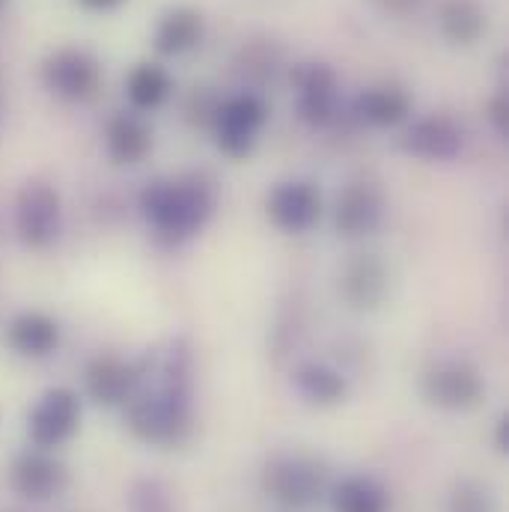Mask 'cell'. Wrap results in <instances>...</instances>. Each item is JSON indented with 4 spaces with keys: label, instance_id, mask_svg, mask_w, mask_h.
<instances>
[{
    "label": "cell",
    "instance_id": "5bb4252c",
    "mask_svg": "<svg viewBox=\"0 0 509 512\" xmlns=\"http://www.w3.org/2000/svg\"><path fill=\"white\" fill-rule=\"evenodd\" d=\"M66 468L48 450H27L12 465V489L27 501H51L66 489Z\"/></svg>",
    "mask_w": 509,
    "mask_h": 512
},
{
    "label": "cell",
    "instance_id": "3957f363",
    "mask_svg": "<svg viewBox=\"0 0 509 512\" xmlns=\"http://www.w3.org/2000/svg\"><path fill=\"white\" fill-rule=\"evenodd\" d=\"M262 489L271 501L289 510H304L325 495L328 471L307 453H280L262 468Z\"/></svg>",
    "mask_w": 509,
    "mask_h": 512
},
{
    "label": "cell",
    "instance_id": "4fadbf2b",
    "mask_svg": "<svg viewBox=\"0 0 509 512\" xmlns=\"http://www.w3.org/2000/svg\"><path fill=\"white\" fill-rule=\"evenodd\" d=\"M384 218V197L382 191L370 182H349L334 209V224L337 233L346 239H361L370 236Z\"/></svg>",
    "mask_w": 509,
    "mask_h": 512
},
{
    "label": "cell",
    "instance_id": "ba28073f",
    "mask_svg": "<svg viewBox=\"0 0 509 512\" xmlns=\"http://www.w3.org/2000/svg\"><path fill=\"white\" fill-rule=\"evenodd\" d=\"M81 423V399L69 387L48 390L27 417V435L39 450H54L66 444Z\"/></svg>",
    "mask_w": 509,
    "mask_h": 512
},
{
    "label": "cell",
    "instance_id": "ac0fdd59",
    "mask_svg": "<svg viewBox=\"0 0 509 512\" xmlns=\"http://www.w3.org/2000/svg\"><path fill=\"white\" fill-rule=\"evenodd\" d=\"M203 39V15L191 6H176L161 15L155 27V48L167 57H179L197 48Z\"/></svg>",
    "mask_w": 509,
    "mask_h": 512
},
{
    "label": "cell",
    "instance_id": "f1b7e54d",
    "mask_svg": "<svg viewBox=\"0 0 509 512\" xmlns=\"http://www.w3.org/2000/svg\"><path fill=\"white\" fill-rule=\"evenodd\" d=\"M3 6H6V0H0V9H3Z\"/></svg>",
    "mask_w": 509,
    "mask_h": 512
},
{
    "label": "cell",
    "instance_id": "5b68a950",
    "mask_svg": "<svg viewBox=\"0 0 509 512\" xmlns=\"http://www.w3.org/2000/svg\"><path fill=\"white\" fill-rule=\"evenodd\" d=\"M42 84L63 102H87L102 84V66L90 51L60 48L42 63Z\"/></svg>",
    "mask_w": 509,
    "mask_h": 512
},
{
    "label": "cell",
    "instance_id": "4316f807",
    "mask_svg": "<svg viewBox=\"0 0 509 512\" xmlns=\"http://www.w3.org/2000/svg\"><path fill=\"white\" fill-rule=\"evenodd\" d=\"M495 447H498V453H509V417L504 414L501 420H498V426H495Z\"/></svg>",
    "mask_w": 509,
    "mask_h": 512
},
{
    "label": "cell",
    "instance_id": "7a4b0ae2",
    "mask_svg": "<svg viewBox=\"0 0 509 512\" xmlns=\"http://www.w3.org/2000/svg\"><path fill=\"white\" fill-rule=\"evenodd\" d=\"M140 209L155 233L179 242L197 236L209 224L215 212V197L203 179L188 176L176 182H152L140 194Z\"/></svg>",
    "mask_w": 509,
    "mask_h": 512
},
{
    "label": "cell",
    "instance_id": "9c48e42d",
    "mask_svg": "<svg viewBox=\"0 0 509 512\" xmlns=\"http://www.w3.org/2000/svg\"><path fill=\"white\" fill-rule=\"evenodd\" d=\"M265 215L280 233L301 236L322 218V194L310 182H280L265 200Z\"/></svg>",
    "mask_w": 509,
    "mask_h": 512
},
{
    "label": "cell",
    "instance_id": "52a82bcc",
    "mask_svg": "<svg viewBox=\"0 0 509 512\" xmlns=\"http://www.w3.org/2000/svg\"><path fill=\"white\" fill-rule=\"evenodd\" d=\"M420 393L429 405L444 411H468L480 405L486 382L477 367L465 361H441L429 367L420 379Z\"/></svg>",
    "mask_w": 509,
    "mask_h": 512
},
{
    "label": "cell",
    "instance_id": "ffe728a7",
    "mask_svg": "<svg viewBox=\"0 0 509 512\" xmlns=\"http://www.w3.org/2000/svg\"><path fill=\"white\" fill-rule=\"evenodd\" d=\"M295 390L310 402V405H337L346 399L349 393V382L340 370L322 364V361H304L295 376Z\"/></svg>",
    "mask_w": 509,
    "mask_h": 512
},
{
    "label": "cell",
    "instance_id": "7c38bea8",
    "mask_svg": "<svg viewBox=\"0 0 509 512\" xmlns=\"http://www.w3.org/2000/svg\"><path fill=\"white\" fill-rule=\"evenodd\" d=\"M399 146L402 152L420 161H453L465 146V131L456 120L444 114H432V117L414 120L405 128Z\"/></svg>",
    "mask_w": 509,
    "mask_h": 512
},
{
    "label": "cell",
    "instance_id": "6da1fadb",
    "mask_svg": "<svg viewBox=\"0 0 509 512\" xmlns=\"http://www.w3.org/2000/svg\"><path fill=\"white\" fill-rule=\"evenodd\" d=\"M146 364V361H143ZM146 373L155 376L149 390L137 387L126 402L128 429L134 438L158 447H179L191 435V352L185 343H173L158 367L146 364Z\"/></svg>",
    "mask_w": 509,
    "mask_h": 512
},
{
    "label": "cell",
    "instance_id": "277c9868",
    "mask_svg": "<svg viewBox=\"0 0 509 512\" xmlns=\"http://www.w3.org/2000/svg\"><path fill=\"white\" fill-rule=\"evenodd\" d=\"M15 227H18V239L27 248L33 251L51 248L63 227L60 194L48 182H27L15 203Z\"/></svg>",
    "mask_w": 509,
    "mask_h": 512
},
{
    "label": "cell",
    "instance_id": "484cf974",
    "mask_svg": "<svg viewBox=\"0 0 509 512\" xmlns=\"http://www.w3.org/2000/svg\"><path fill=\"white\" fill-rule=\"evenodd\" d=\"M489 120H492V126L498 134H509V105H507V96L501 93V96H495L492 102H489Z\"/></svg>",
    "mask_w": 509,
    "mask_h": 512
},
{
    "label": "cell",
    "instance_id": "83f0119b",
    "mask_svg": "<svg viewBox=\"0 0 509 512\" xmlns=\"http://www.w3.org/2000/svg\"><path fill=\"white\" fill-rule=\"evenodd\" d=\"M84 9H90V12H111V9H117L123 0H78Z\"/></svg>",
    "mask_w": 509,
    "mask_h": 512
},
{
    "label": "cell",
    "instance_id": "7402d4cb",
    "mask_svg": "<svg viewBox=\"0 0 509 512\" xmlns=\"http://www.w3.org/2000/svg\"><path fill=\"white\" fill-rule=\"evenodd\" d=\"M441 30L453 45H474L486 33V12L477 0H447L441 6Z\"/></svg>",
    "mask_w": 509,
    "mask_h": 512
},
{
    "label": "cell",
    "instance_id": "d4e9b609",
    "mask_svg": "<svg viewBox=\"0 0 509 512\" xmlns=\"http://www.w3.org/2000/svg\"><path fill=\"white\" fill-rule=\"evenodd\" d=\"M450 512H492V501L483 486L477 483H459L450 501Z\"/></svg>",
    "mask_w": 509,
    "mask_h": 512
},
{
    "label": "cell",
    "instance_id": "d6986e66",
    "mask_svg": "<svg viewBox=\"0 0 509 512\" xmlns=\"http://www.w3.org/2000/svg\"><path fill=\"white\" fill-rule=\"evenodd\" d=\"M105 143L114 164H140L152 149V131L134 114H117L108 123Z\"/></svg>",
    "mask_w": 509,
    "mask_h": 512
},
{
    "label": "cell",
    "instance_id": "cb8c5ba5",
    "mask_svg": "<svg viewBox=\"0 0 509 512\" xmlns=\"http://www.w3.org/2000/svg\"><path fill=\"white\" fill-rule=\"evenodd\" d=\"M131 512H170L167 489L158 480H140L131 489Z\"/></svg>",
    "mask_w": 509,
    "mask_h": 512
},
{
    "label": "cell",
    "instance_id": "e0dca14e",
    "mask_svg": "<svg viewBox=\"0 0 509 512\" xmlns=\"http://www.w3.org/2000/svg\"><path fill=\"white\" fill-rule=\"evenodd\" d=\"M355 114L376 128H393L408 120L411 114V96L402 87L382 84V87H367L355 99Z\"/></svg>",
    "mask_w": 509,
    "mask_h": 512
},
{
    "label": "cell",
    "instance_id": "2e32d148",
    "mask_svg": "<svg viewBox=\"0 0 509 512\" xmlns=\"http://www.w3.org/2000/svg\"><path fill=\"white\" fill-rule=\"evenodd\" d=\"M6 343L21 358H48L60 346V325L39 310H27L12 319Z\"/></svg>",
    "mask_w": 509,
    "mask_h": 512
},
{
    "label": "cell",
    "instance_id": "44dd1931",
    "mask_svg": "<svg viewBox=\"0 0 509 512\" xmlns=\"http://www.w3.org/2000/svg\"><path fill=\"white\" fill-rule=\"evenodd\" d=\"M126 93L137 111L161 108L173 93V78L155 63H137L126 78Z\"/></svg>",
    "mask_w": 509,
    "mask_h": 512
},
{
    "label": "cell",
    "instance_id": "603a6c76",
    "mask_svg": "<svg viewBox=\"0 0 509 512\" xmlns=\"http://www.w3.org/2000/svg\"><path fill=\"white\" fill-rule=\"evenodd\" d=\"M334 512H387V492L373 477H346L334 486Z\"/></svg>",
    "mask_w": 509,
    "mask_h": 512
},
{
    "label": "cell",
    "instance_id": "9a60e30c",
    "mask_svg": "<svg viewBox=\"0 0 509 512\" xmlns=\"http://www.w3.org/2000/svg\"><path fill=\"white\" fill-rule=\"evenodd\" d=\"M343 295L355 310H376L387 295V268L376 254L355 256L343 271Z\"/></svg>",
    "mask_w": 509,
    "mask_h": 512
},
{
    "label": "cell",
    "instance_id": "30bf717a",
    "mask_svg": "<svg viewBox=\"0 0 509 512\" xmlns=\"http://www.w3.org/2000/svg\"><path fill=\"white\" fill-rule=\"evenodd\" d=\"M295 108L307 126H328L337 114V75L325 63H301L292 69Z\"/></svg>",
    "mask_w": 509,
    "mask_h": 512
},
{
    "label": "cell",
    "instance_id": "8fae6325",
    "mask_svg": "<svg viewBox=\"0 0 509 512\" xmlns=\"http://www.w3.org/2000/svg\"><path fill=\"white\" fill-rule=\"evenodd\" d=\"M140 379H143L140 361H123L117 355H99L84 370V390L96 405L114 408V405H126L128 399L137 393Z\"/></svg>",
    "mask_w": 509,
    "mask_h": 512
},
{
    "label": "cell",
    "instance_id": "8992f818",
    "mask_svg": "<svg viewBox=\"0 0 509 512\" xmlns=\"http://www.w3.org/2000/svg\"><path fill=\"white\" fill-rule=\"evenodd\" d=\"M265 120H268V108L254 93H239L233 99H224L212 120L218 149L230 158H245L254 149L256 134L265 126Z\"/></svg>",
    "mask_w": 509,
    "mask_h": 512
}]
</instances>
